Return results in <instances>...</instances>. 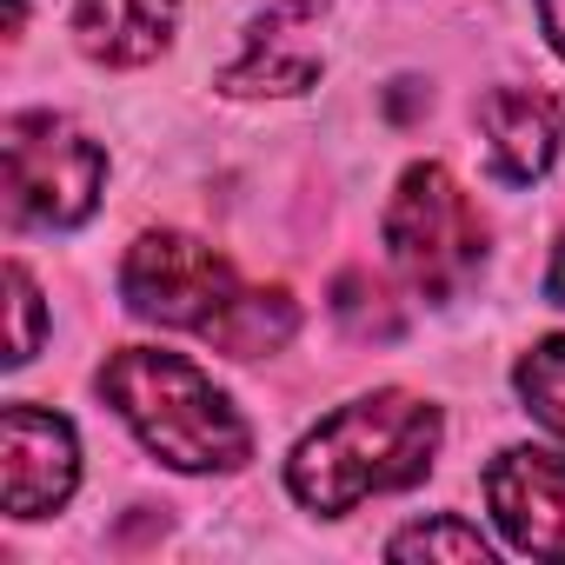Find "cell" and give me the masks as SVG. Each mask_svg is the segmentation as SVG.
<instances>
[{
  "label": "cell",
  "instance_id": "9c48e42d",
  "mask_svg": "<svg viewBox=\"0 0 565 565\" xmlns=\"http://www.w3.org/2000/svg\"><path fill=\"white\" fill-rule=\"evenodd\" d=\"M479 134L492 153V173L525 186L558 160V100L539 87H492L479 100Z\"/></svg>",
  "mask_w": 565,
  "mask_h": 565
},
{
  "label": "cell",
  "instance_id": "4fadbf2b",
  "mask_svg": "<svg viewBox=\"0 0 565 565\" xmlns=\"http://www.w3.org/2000/svg\"><path fill=\"white\" fill-rule=\"evenodd\" d=\"M8 294H14V340H8V366H28L34 360V340H41V294H34V273L14 259L8 266Z\"/></svg>",
  "mask_w": 565,
  "mask_h": 565
},
{
  "label": "cell",
  "instance_id": "277c9868",
  "mask_svg": "<svg viewBox=\"0 0 565 565\" xmlns=\"http://www.w3.org/2000/svg\"><path fill=\"white\" fill-rule=\"evenodd\" d=\"M386 253L413 279V294H426V300H452L479 273L486 220H479L472 193L439 160H419L399 173V186L386 200Z\"/></svg>",
  "mask_w": 565,
  "mask_h": 565
},
{
  "label": "cell",
  "instance_id": "5bb4252c",
  "mask_svg": "<svg viewBox=\"0 0 565 565\" xmlns=\"http://www.w3.org/2000/svg\"><path fill=\"white\" fill-rule=\"evenodd\" d=\"M539 28H545V41L565 54V0H539Z\"/></svg>",
  "mask_w": 565,
  "mask_h": 565
},
{
  "label": "cell",
  "instance_id": "5b68a950",
  "mask_svg": "<svg viewBox=\"0 0 565 565\" xmlns=\"http://www.w3.org/2000/svg\"><path fill=\"white\" fill-rule=\"evenodd\" d=\"M8 153V220L14 226H81L100 206V180H107V147L87 140L74 120L61 114H14L0 134Z\"/></svg>",
  "mask_w": 565,
  "mask_h": 565
},
{
  "label": "cell",
  "instance_id": "9a60e30c",
  "mask_svg": "<svg viewBox=\"0 0 565 565\" xmlns=\"http://www.w3.org/2000/svg\"><path fill=\"white\" fill-rule=\"evenodd\" d=\"M545 294H552V300L565 307V246L552 253V273H545Z\"/></svg>",
  "mask_w": 565,
  "mask_h": 565
},
{
  "label": "cell",
  "instance_id": "8992f818",
  "mask_svg": "<svg viewBox=\"0 0 565 565\" xmlns=\"http://www.w3.org/2000/svg\"><path fill=\"white\" fill-rule=\"evenodd\" d=\"M81 486V446L61 413L14 399L0 413V499L14 519H47Z\"/></svg>",
  "mask_w": 565,
  "mask_h": 565
},
{
  "label": "cell",
  "instance_id": "3957f363",
  "mask_svg": "<svg viewBox=\"0 0 565 565\" xmlns=\"http://www.w3.org/2000/svg\"><path fill=\"white\" fill-rule=\"evenodd\" d=\"M100 399L140 433L153 459L173 472H233L253 459V433L233 413V399L180 353L160 347H120L100 366Z\"/></svg>",
  "mask_w": 565,
  "mask_h": 565
},
{
  "label": "cell",
  "instance_id": "6da1fadb",
  "mask_svg": "<svg viewBox=\"0 0 565 565\" xmlns=\"http://www.w3.org/2000/svg\"><path fill=\"white\" fill-rule=\"evenodd\" d=\"M120 294L140 320L200 333V340L226 347L233 360H259L273 347H287L300 327V307L287 294L246 287L233 259L193 233H140L120 266Z\"/></svg>",
  "mask_w": 565,
  "mask_h": 565
},
{
  "label": "cell",
  "instance_id": "7c38bea8",
  "mask_svg": "<svg viewBox=\"0 0 565 565\" xmlns=\"http://www.w3.org/2000/svg\"><path fill=\"white\" fill-rule=\"evenodd\" d=\"M386 552L393 558H492V545H486V532L479 525H466V519H452V512H439V519H426V525H406V532H393L386 539Z\"/></svg>",
  "mask_w": 565,
  "mask_h": 565
},
{
  "label": "cell",
  "instance_id": "30bf717a",
  "mask_svg": "<svg viewBox=\"0 0 565 565\" xmlns=\"http://www.w3.org/2000/svg\"><path fill=\"white\" fill-rule=\"evenodd\" d=\"M173 21H180V0H81L74 41L100 67H140L173 41Z\"/></svg>",
  "mask_w": 565,
  "mask_h": 565
},
{
  "label": "cell",
  "instance_id": "8fae6325",
  "mask_svg": "<svg viewBox=\"0 0 565 565\" xmlns=\"http://www.w3.org/2000/svg\"><path fill=\"white\" fill-rule=\"evenodd\" d=\"M519 399H525V413L545 426V433H558L565 439V333H552V340H539L525 360H519Z\"/></svg>",
  "mask_w": 565,
  "mask_h": 565
},
{
  "label": "cell",
  "instance_id": "ba28073f",
  "mask_svg": "<svg viewBox=\"0 0 565 565\" xmlns=\"http://www.w3.org/2000/svg\"><path fill=\"white\" fill-rule=\"evenodd\" d=\"M320 8L313 0H287V8H266V21L246 34V54L220 74L226 94H307L320 81Z\"/></svg>",
  "mask_w": 565,
  "mask_h": 565
},
{
  "label": "cell",
  "instance_id": "52a82bcc",
  "mask_svg": "<svg viewBox=\"0 0 565 565\" xmlns=\"http://www.w3.org/2000/svg\"><path fill=\"white\" fill-rule=\"evenodd\" d=\"M486 505L499 532L532 558H565V459L545 446H512L486 466Z\"/></svg>",
  "mask_w": 565,
  "mask_h": 565
},
{
  "label": "cell",
  "instance_id": "7a4b0ae2",
  "mask_svg": "<svg viewBox=\"0 0 565 565\" xmlns=\"http://www.w3.org/2000/svg\"><path fill=\"white\" fill-rule=\"evenodd\" d=\"M439 406L419 393H366L327 413L287 459V486L307 512H353L373 492L419 486L439 452Z\"/></svg>",
  "mask_w": 565,
  "mask_h": 565
}]
</instances>
